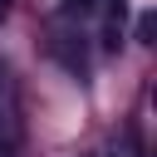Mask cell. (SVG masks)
Segmentation results:
<instances>
[{
    "label": "cell",
    "mask_w": 157,
    "mask_h": 157,
    "mask_svg": "<svg viewBox=\"0 0 157 157\" xmlns=\"http://www.w3.org/2000/svg\"><path fill=\"white\" fill-rule=\"evenodd\" d=\"M5 5H10V0H0V15H5Z\"/></svg>",
    "instance_id": "4"
},
{
    "label": "cell",
    "mask_w": 157,
    "mask_h": 157,
    "mask_svg": "<svg viewBox=\"0 0 157 157\" xmlns=\"http://www.w3.org/2000/svg\"><path fill=\"white\" fill-rule=\"evenodd\" d=\"M69 10H88V5H98V0H64Z\"/></svg>",
    "instance_id": "3"
},
{
    "label": "cell",
    "mask_w": 157,
    "mask_h": 157,
    "mask_svg": "<svg viewBox=\"0 0 157 157\" xmlns=\"http://www.w3.org/2000/svg\"><path fill=\"white\" fill-rule=\"evenodd\" d=\"M15 142H20L15 113H10V103H0V157H15Z\"/></svg>",
    "instance_id": "1"
},
{
    "label": "cell",
    "mask_w": 157,
    "mask_h": 157,
    "mask_svg": "<svg viewBox=\"0 0 157 157\" xmlns=\"http://www.w3.org/2000/svg\"><path fill=\"white\" fill-rule=\"evenodd\" d=\"M113 157H142V142H137L132 128H123V132L113 137Z\"/></svg>",
    "instance_id": "2"
}]
</instances>
